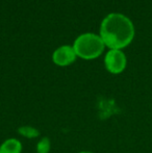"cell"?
Returning <instances> with one entry per match:
<instances>
[{
	"label": "cell",
	"mask_w": 152,
	"mask_h": 153,
	"mask_svg": "<svg viewBox=\"0 0 152 153\" xmlns=\"http://www.w3.org/2000/svg\"><path fill=\"white\" fill-rule=\"evenodd\" d=\"M105 68L113 74H119L126 67V56L121 50L110 49L104 59Z\"/></svg>",
	"instance_id": "cell-3"
},
{
	"label": "cell",
	"mask_w": 152,
	"mask_h": 153,
	"mask_svg": "<svg viewBox=\"0 0 152 153\" xmlns=\"http://www.w3.org/2000/svg\"><path fill=\"white\" fill-rule=\"evenodd\" d=\"M22 144L16 139H8L1 144L0 153H21Z\"/></svg>",
	"instance_id": "cell-5"
},
{
	"label": "cell",
	"mask_w": 152,
	"mask_h": 153,
	"mask_svg": "<svg viewBox=\"0 0 152 153\" xmlns=\"http://www.w3.org/2000/svg\"><path fill=\"white\" fill-rule=\"evenodd\" d=\"M18 131L20 134H22L25 137H28V139H33V137H37L39 135L38 129L30 126H22L18 129Z\"/></svg>",
	"instance_id": "cell-6"
},
{
	"label": "cell",
	"mask_w": 152,
	"mask_h": 153,
	"mask_svg": "<svg viewBox=\"0 0 152 153\" xmlns=\"http://www.w3.org/2000/svg\"><path fill=\"white\" fill-rule=\"evenodd\" d=\"M76 53L74 51V48L69 45L61 46L53 52L52 59L53 62L57 66L65 67L71 65L76 59Z\"/></svg>",
	"instance_id": "cell-4"
},
{
	"label": "cell",
	"mask_w": 152,
	"mask_h": 153,
	"mask_svg": "<svg viewBox=\"0 0 152 153\" xmlns=\"http://www.w3.org/2000/svg\"><path fill=\"white\" fill-rule=\"evenodd\" d=\"M100 36L108 48L120 50L131 43L134 36L133 24L124 15L112 13L101 22Z\"/></svg>",
	"instance_id": "cell-1"
},
{
	"label": "cell",
	"mask_w": 152,
	"mask_h": 153,
	"mask_svg": "<svg viewBox=\"0 0 152 153\" xmlns=\"http://www.w3.org/2000/svg\"><path fill=\"white\" fill-rule=\"evenodd\" d=\"M50 150V141L47 137H43L37 145L38 153H48Z\"/></svg>",
	"instance_id": "cell-7"
},
{
	"label": "cell",
	"mask_w": 152,
	"mask_h": 153,
	"mask_svg": "<svg viewBox=\"0 0 152 153\" xmlns=\"http://www.w3.org/2000/svg\"><path fill=\"white\" fill-rule=\"evenodd\" d=\"M79 153H92V152H90V151H81V152H79Z\"/></svg>",
	"instance_id": "cell-8"
},
{
	"label": "cell",
	"mask_w": 152,
	"mask_h": 153,
	"mask_svg": "<svg viewBox=\"0 0 152 153\" xmlns=\"http://www.w3.org/2000/svg\"><path fill=\"white\" fill-rule=\"evenodd\" d=\"M104 43L101 36L91 32L82 33L75 40L73 45L76 55L83 59H94L104 50Z\"/></svg>",
	"instance_id": "cell-2"
}]
</instances>
